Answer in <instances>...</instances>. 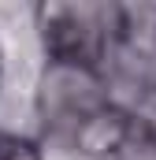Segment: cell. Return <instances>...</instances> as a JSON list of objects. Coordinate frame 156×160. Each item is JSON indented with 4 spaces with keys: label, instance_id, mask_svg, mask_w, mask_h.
I'll list each match as a JSON object with an SVG mask.
<instances>
[{
    "label": "cell",
    "instance_id": "cell-1",
    "mask_svg": "<svg viewBox=\"0 0 156 160\" xmlns=\"http://www.w3.org/2000/svg\"><path fill=\"white\" fill-rule=\"evenodd\" d=\"M37 30L52 63L93 67L119 34V11L108 4H41Z\"/></svg>",
    "mask_w": 156,
    "mask_h": 160
},
{
    "label": "cell",
    "instance_id": "cell-2",
    "mask_svg": "<svg viewBox=\"0 0 156 160\" xmlns=\"http://www.w3.org/2000/svg\"><path fill=\"white\" fill-rule=\"evenodd\" d=\"M37 108H41V119H45L48 130L78 138V130L85 123L93 119L97 112L108 108V97H104V86H100L93 67L48 63L45 75H41Z\"/></svg>",
    "mask_w": 156,
    "mask_h": 160
},
{
    "label": "cell",
    "instance_id": "cell-3",
    "mask_svg": "<svg viewBox=\"0 0 156 160\" xmlns=\"http://www.w3.org/2000/svg\"><path fill=\"white\" fill-rule=\"evenodd\" d=\"M126 138H130V123H126V116L115 112V108L108 104L104 112H97L93 119L78 130L75 142H78V149L89 153V157H108V153H119V149L126 145Z\"/></svg>",
    "mask_w": 156,
    "mask_h": 160
},
{
    "label": "cell",
    "instance_id": "cell-4",
    "mask_svg": "<svg viewBox=\"0 0 156 160\" xmlns=\"http://www.w3.org/2000/svg\"><path fill=\"white\" fill-rule=\"evenodd\" d=\"M0 160H41L37 145L19 134H0Z\"/></svg>",
    "mask_w": 156,
    "mask_h": 160
}]
</instances>
